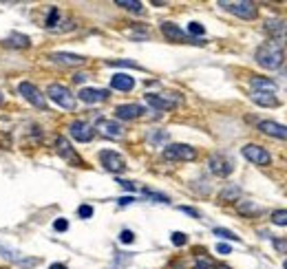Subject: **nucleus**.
<instances>
[{
  "label": "nucleus",
  "instance_id": "1",
  "mask_svg": "<svg viewBox=\"0 0 287 269\" xmlns=\"http://www.w3.org/2000/svg\"><path fill=\"white\" fill-rule=\"evenodd\" d=\"M254 58H256V62L263 66V69H280L285 62V51H283V44L278 42H265L261 47L256 49V53H254Z\"/></svg>",
  "mask_w": 287,
  "mask_h": 269
},
{
  "label": "nucleus",
  "instance_id": "2",
  "mask_svg": "<svg viewBox=\"0 0 287 269\" xmlns=\"http://www.w3.org/2000/svg\"><path fill=\"white\" fill-rule=\"evenodd\" d=\"M219 7H223L232 16L243 18V20H254L258 16V7L254 3H250V0H221Z\"/></svg>",
  "mask_w": 287,
  "mask_h": 269
},
{
  "label": "nucleus",
  "instance_id": "3",
  "mask_svg": "<svg viewBox=\"0 0 287 269\" xmlns=\"http://www.w3.org/2000/svg\"><path fill=\"white\" fill-rule=\"evenodd\" d=\"M47 95H49L51 102L62 106L64 110H73L75 108V95L71 93L66 86H62V84H51V86L47 88Z\"/></svg>",
  "mask_w": 287,
  "mask_h": 269
},
{
  "label": "nucleus",
  "instance_id": "4",
  "mask_svg": "<svg viewBox=\"0 0 287 269\" xmlns=\"http://www.w3.org/2000/svg\"><path fill=\"white\" fill-rule=\"evenodd\" d=\"M162 33L166 38H168L170 42H184V44H206V40H201V38H190L184 29H179V27L175 25V22H164L162 25Z\"/></svg>",
  "mask_w": 287,
  "mask_h": 269
},
{
  "label": "nucleus",
  "instance_id": "5",
  "mask_svg": "<svg viewBox=\"0 0 287 269\" xmlns=\"http://www.w3.org/2000/svg\"><path fill=\"white\" fill-rule=\"evenodd\" d=\"M197 157V150L188 144H170L164 148V159L168 161H192Z\"/></svg>",
  "mask_w": 287,
  "mask_h": 269
},
{
  "label": "nucleus",
  "instance_id": "6",
  "mask_svg": "<svg viewBox=\"0 0 287 269\" xmlns=\"http://www.w3.org/2000/svg\"><path fill=\"white\" fill-rule=\"evenodd\" d=\"M241 153L254 166H269V164H272V157H269V153L263 148V146L247 144V146H243V148H241Z\"/></svg>",
  "mask_w": 287,
  "mask_h": 269
},
{
  "label": "nucleus",
  "instance_id": "7",
  "mask_svg": "<svg viewBox=\"0 0 287 269\" xmlns=\"http://www.w3.org/2000/svg\"><path fill=\"white\" fill-rule=\"evenodd\" d=\"M18 91H20V95L27 99L29 104H33L36 108H40V110H47V97L38 91L36 86H33L31 82H20L18 84Z\"/></svg>",
  "mask_w": 287,
  "mask_h": 269
},
{
  "label": "nucleus",
  "instance_id": "8",
  "mask_svg": "<svg viewBox=\"0 0 287 269\" xmlns=\"http://www.w3.org/2000/svg\"><path fill=\"white\" fill-rule=\"evenodd\" d=\"M208 170L217 177H230L234 172V164L225 155H212L208 159Z\"/></svg>",
  "mask_w": 287,
  "mask_h": 269
},
{
  "label": "nucleus",
  "instance_id": "9",
  "mask_svg": "<svg viewBox=\"0 0 287 269\" xmlns=\"http://www.w3.org/2000/svg\"><path fill=\"white\" fill-rule=\"evenodd\" d=\"M99 161H102V166L106 168L108 172H115V175H119V172L126 170L124 157L119 153H115V150H102V153H99Z\"/></svg>",
  "mask_w": 287,
  "mask_h": 269
},
{
  "label": "nucleus",
  "instance_id": "10",
  "mask_svg": "<svg viewBox=\"0 0 287 269\" xmlns=\"http://www.w3.org/2000/svg\"><path fill=\"white\" fill-rule=\"evenodd\" d=\"M55 148H58V155L62 157L64 161H69L71 166H75V168H82L84 166V161H82V157L73 150V146L69 144V139H64V137H58L55 139Z\"/></svg>",
  "mask_w": 287,
  "mask_h": 269
},
{
  "label": "nucleus",
  "instance_id": "11",
  "mask_svg": "<svg viewBox=\"0 0 287 269\" xmlns=\"http://www.w3.org/2000/svg\"><path fill=\"white\" fill-rule=\"evenodd\" d=\"M146 102L157 110H173L177 104H181V97H177L175 93H168V95H155V93H148L146 95Z\"/></svg>",
  "mask_w": 287,
  "mask_h": 269
},
{
  "label": "nucleus",
  "instance_id": "12",
  "mask_svg": "<svg viewBox=\"0 0 287 269\" xmlns=\"http://www.w3.org/2000/svg\"><path fill=\"white\" fill-rule=\"evenodd\" d=\"M265 31L272 38V42H287V22L285 20H267L265 22Z\"/></svg>",
  "mask_w": 287,
  "mask_h": 269
},
{
  "label": "nucleus",
  "instance_id": "13",
  "mask_svg": "<svg viewBox=\"0 0 287 269\" xmlns=\"http://www.w3.org/2000/svg\"><path fill=\"white\" fill-rule=\"evenodd\" d=\"M69 132H71V137L75 139V142H80V144H88L93 139V128L86 124V121H73V124L69 126Z\"/></svg>",
  "mask_w": 287,
  "mask_h": 269
},
{
  "label": "nucleus",
  "instance_id": "14",
  "mask_svg": "<svg viewBox=\"0 0 287 269\" xmlns=\"http://www.w3.org/2000/svg\"><path fill=\"white\" fill-rule=\"evenodd\" d=\"M97 130L102 132L106 139H121L124 137V128L113 119H99L97 121Z\"/></svg>",
  "mask_w": 287,
  "mask_h": 269
},
{
  "label": "nucleus",
  "instance_id": "15",
  "mask_svg": "<svg viewBox=\"0 0 287 269\" xmlns=\"http://www.w3.org/2000/svg\"><path fill=\"white\" fill-rule=\"evenodd\" d=\"M258 130L265 132V134H269V137H274V139H287V126L278 124V121L265 119V121L258 124Z\"/></svg>",
  "mask_w": 287,
  "mask_h": 269
},
{
  "label": "nucleus",
  "instance_id": "16",
  "mask_svg": "<svg viewBox=\"0 0 287 269\" xmlns=\"http://www.w3.org/2000/svg\"><path fill=\"white\" fill-rule=\"evenodd\" d=\"M49 58L53 60V62H58V64H62V66H82L86 62L82 55H75V53H66V51H55L51 53Z\"/></svg>",
  "mask_w": 287,
  "mask_h": 269
},
{
  "label": "nucleus",
  "instance_id": "17",
  "mask_svg": "<svg viewBox=\"0 0 287 269\" xmlns=\"http://www.w3.org/2000/svg\"><path fill=\"white\" fill-rule=\"evenodd\" d=\"M144 113V108L139 104H121L115 108V117L117 119H124V121H128V119H137Z\"/></svg>",
  "mask_w": 287,
  "mask_h": 269
},
{
  "label": "nucleus",
  "instance_id": "18",
  "mask_svg": "<svg viewBox=\"0 0 287 269\" xmlns=\"http://www.w3.org/2000/svg\"><path fill=\"white\" fill-rule=\"evenodd\" d=\"M250 99L254 104H258V106H263V108H278L280 102H278V97L272 93H258V91H252L250 93Z\"/></svg>",
  "mask_w": 287,
  "mask_h": 269
},
{
  "label": "nucleus",
  "instance_id": "19",
  "mask_svg": "<svg viewBox=\"0 0 287 269\" xmlns=\"http://www.w3.org/2000/svg\"><path fill=\"white\" fill-rule=\"evenodd\" d=\"M106 97H108V91H104V88H82L80 91V99L86 104L104 102Z\"/></svg>",
  "mask_w": 287,
  "mask_h": 269
},
{
  "label": "nucleus",
  "instance_id": "20",
  "mask_svg": "<svg viewBox=\"0 0 287 269\" xmlns=\"http://www.w3.org/2000/svg\"><path fill=\"white\" fill-rule=\"evenodd\" d=\"M110 86H113L115 91H132V88H135V80H132L130 75H126V73H115V75L110 77Z\"/></svg>",
  "mask_w": 287,
  "mask_h": 269
},
{
  "label": "nucleus",
  "instance_id": "21",
  "mask_svg": "<svg viewBox=\"0 0 287 269\" xmlns=\"http://www.w3.org/2000/svg\"><path fill=\"white\" fill-rule=\"evenodd\" d=\"M250 84L254 91H258V93H272V95L276 93V82L267 80V77H252Z\"/></svg>",
  "mask_w": 287,
  "mask_h": 269
},
{
  "label": "nucleus",
  "instance_id": "22",
  "mask_svg": "<svg viewBox=\"0 0 287 269\" xmlns=\"http://www.w3.org/2000/svg\"><path fill=\"white\" fill-rule=\"evenodd\" d=\"M7 47H14V49H27L31 44V40L27 36H22V33H11V36L5 40Z\"/></svg>",
  "mask_w": 287,
  "mask_h": 269
},
{
  "label": "nucleus",
  "instance_id": "23",
  "mask_svg": "<svg viewBox=\"0 0 287 269\" xmlns=\"http://www.w3.org/2000/svg\"><path fill=\"white\" fill-rule=\"evenodd\" d=\"M236 207H239V212L241 214H245V216H254V214H261L263 212V207L252 203V201H239V205Z\"/></svg>",
  "mask_w": 287,
  "mask_h": 269
},
{
  "label": "nucleus",
  "instance_id": "24",
  "mask_svg": "<svg viewBox=\"0 0 287 269\" xmlns=\"http://www.w3.org/2000/svg\"><path fill=\"white\" fill-rule=\"evenodd\" d=\"M219 201H223V203H228V201H241V190L239 188H225L223 192L219 194Z\"/></svg>",
  "mask_w": 287,
  "mask_h": 269
},
{
  "label": "nucleus",
  "instance_id": "25",
  "mask_svg": "<svg viewBox=\"0 0 287 269\" xmlns=\"http://www.w3.org/2000/svg\"><path fill=\"white\" fill-rule=\"evenodd\" d=\"M130 258H132L130 254L119 251V254H115V260H113V267H110V269H126V265L130 262Z\"/></svg>",
  "mask_w": 287,
  "mask_h": 269
},
{
  "label": "nucleus",
  "instance_id": "26",
  "mask_svg": "<svg viewBox=\"0 0 287 269\" xmlns=\"http://www.w3.org/2000/svg\"><path fill=\"white\" fill-rule=\"evenodd\" d=\"M117 7H121V9H128V11H135V14H139L141 11V3L139 0H117Z\"/></svg>",
  "mask_w": 287,
  "mask_h": 269
},
{
  "label": "nucleus",
  "instance_id": "27",
  "mask_svg": "<svg viewBox=\"0 0 287 269\" xmlns=\"http://www.w3.org/2000/svg\"><path fill=\"white\" fill-rule=\"evenodd\" d=\"M272 223H274V225L285 227L287 225V210H276L272 214Z\"/></svg>",
  "mask_w": 287,
  "mask_h": 269
},
{
  "label": "nucleus",
  "instance_id": "28",
  "mask_svg": "<svg viewBox=\"0 0 287 269\" xmlns=\"http://www.w3.org/2000/svg\"><path fill=\"white\" fill-rule=\"evenodd\" d=\"M58 20H60V9L58 7H51V11H49V18H47V22H44V27L53 29V27L58 25Z\"/></svg>",
  "mask_w": 287,
  "mask_h": 269
},
{
  "label": "nucleus",
  "instance_id": "29",
  "mask_svg": "<svg viewBox=\"0 0 287 269\" xmlns=\"http://www.w3.org/2000/svg\"><path fill=\"white\" fill-rule=\"evenodd\" d=\"M214 236H219V238H228V240H234V243H236V240H241L234 232H230V229H225V227H217V229H214Z\"/></svg>",
  "mask_w": 287,
  "mask_h": 269
},
{
  "label": "nucleus",
  "instance_id": "30",
  "mask_svg": "<svg viewBox=\"0 0 287 269\" xmlns=\"http://www.w3.org/2000/svg\"><path fill=\"white\" fill-rule=\"evenodd\" d=\"M206 29H203V25H199V22H190L188 25V36L190 38H197V36H203Z\"/></svg>",
  "mask_w": 287,
  "mask_h": 269
},
{
  "label": "nucleus",
  "instance_id": "31",
  "mask_svg": "<svg viewBox=\"0 0 287 269\" xmlns=\"http://www.w3.org/2000/svg\"><path fill=\"white\" fill-rule=\"evenodd\" d=\"M108 66H126V69H139V64L132 60H110Z\"/></svg>",
  "mask_w": 287,
  "mask_h": 269
},
{
  "label": "nucleus",
  "instance_id": "32",
  "mask_svg": "<svg viewBox=\"0 0 287 269\" xmlns=\"http://www.w3.org/2000/svg\"><path fill=\"white\" fill-rule=\"evenodd\" d=\"M144 194H146L148 199L157 201V203H170V199L166 197V194H159V192H151V190H144Z\"/></svg>",
  "mask_w": 287,
  "mask_h": 269
},
{
  "label": "nucleus",
  "instance_id": "33",
  "mask_svg": "<svg viewBox=\"0 0 287 269\" xmlns=\"http://www.w3.org/2000/svg\"><path fill=\"white\" fill-rule=\"evenodd\" d=\"M195 269H214V262L210 258H203V256H199L195 260Z\"/></svg>",
  "mask_w": 287,
  "mask_h": 269
},
{
  "label": "nucleus",
  "instance_id": "34",
  "mask_svg": "<svg viewBox=\"0 0 287 269\" xmlns=\"http://www.w3.org/2000/svg\"><path fill=\"white\" fill-rule=\"evenodd\" d=\"M170 238H173V245H177V247H181V245L188 243V236L184 232H173V236H170Z\"/></svg>",
  "mask_w": 287,
  "mask_h": 269
},
{
  "label": "nucleus",
  "instance_id": "35",
  "mask_svg": "<svg viewBox=\"0 0 287 269\" xmlns=\"http://www.w3.org/2000/svg\"><path fill=\"white\" fill-rule=\"evenodd\" d=\"M272 245H274V249L278 251V254H287V240L285 238H274Z\"/></svg>",
  "mask_w": 287,
  "mask_h": 269
},
{
  "label": "nucleus",
  "instance_id": "36",
  "mask_svg": "<svg viewBox=\"0 0 287 269\" xmlns=\"http://www.w3.org/2000/svg\"><path fill=\"white\" fill-rule=\"evenodd\" d=\"M77 216L80 218H91L93 216V207L91 205H80L77 207Z\"/></svg>",
  "mask_w": 287,
  "mask_h": 269
},
{
  "label": "nucleus",
  "instance_id": "37",
  "mask_svg": "<svg viewBox=\"0 0 287 269\" xmlns=\"http://www.w3.org/2000/svg\"><path fill=\"white\" fill-rule=\"evenodd\" d=\"M38 262H40L38 258H20L18 262H16V265H20V267H27V269H29V267H36Z\"/></svg>",
  "mask_w": 287,
  "mask_h": 269
},
{
  "label": "nucleus",
  "instance_id": "38",
  "mask_svg": "<svg viewBox=\"0 0 287 269\" xmlns=\"http://www.w3.org/2000/svg\"><path fill=\"white\" fill-rule=\"evenodd\" d=\"M119 240L121 243H132V240H135V234H132L130 229H124V232L119 234Z\"/></svg>",
  "mask_w": 287,
  "mask_h": 269
},
{
  "label": "nucleus",
  "instance_id": "39",
  "mask_svg": "<svg viewBox=\"0 0 287 269\" xmlns=\"http://www.w3.org/2000/svg\"><path fill=\"white\" fill-rule=\"evenodd\" d=\"M53 227L58 229V232H66V229H69V221H66V218H58V221L53 223Z\"/></svg>",
  "mask_w": 287,
  "mask_h": 269
},
{
  "label": "nucleus",
  "instance_id": "40",
  "mask_svg": "<svg viewBox=\"0 0 287 269\" xmlns=\"http://www.w3.org/2000/svg\"><path fill=\"white\" fill-rule=\"evenodd\" d=\"M168 139V134L166 132H155V134H151V142L153 144H162V142H166Z\"/></svg>",
  "mask_w": 287,
  "mask_h": 269
},
{
  "label": "nucleus",
  "instance_id": "41",
  "mask_svg": "<svg viewBox=\"0 0 287 269\" xmlns=\"http://www.w3.org/2000/svg\"><path fill=\"white\" fill-rule=\"evenodd\" d=\"M117 183H119V186L124 188V190H128V192H135V190H137V188H135V183H132V181H121V179H119Z\"/></svg>",
  "mask_w": 287,
  "mask_h": 269
},
{
  "label": "nucleus",
  "instance_id": "42",
  "mask_svg": "<svg viewBox=\"0 0 287 269\" xmlns=\"http://www.w3.org/2000/svg\"><path fill=\"white\" fill-rule=\"evenodd\" d=\"M179 210H181V212H186V214H190L192 218H199V212L195 210V207H186V205H181Z\"/></svg>",
  "mask_w": 287,
  "mask_h": 269
},
{
  "label": "nucleus",
  "instance_id": "43",
  "mask_svg": "<svg viewBox=\"0 0 287 269\" xmlns=\"http://www.w3.org/2000/svg\"><path fill=\"white\" fill-rule=\"evenodd\" d=\"M217 251H219V254H232L230 245H225V243H219V245H217Z\"/></svg>",
  "mask_w": 287,
  "mask_h": 269
},
{
  "label": "nucleus",
  "instance_id": "44",
  "mask_svg": "<svg viewBox=\"0 0 287 269\" xmlns=\"http://www.w3.org/2000/svg\"><path fill=\"white\" fill-rule=\"evenodd\" d=\"M84 80H88L86 73H77V75H73V82H75V84H82Z\"/></svg>",
  "mask_w": 287,
  "mask_h": 269
},
{
  "label": "nucleus",
  "instance_id": "45",
  "mask_svg": "<svg viewBox=\"0 0 287 269\" xmlns=\"http://www.w3.org/2000/svg\"><path fill=\"white\" fill-rule=\"evenodd\" d=\"M132 201H135L132 197H121L119 199V205H128V203H132Z\"/></svg>",
  "mask_w": 287,
  "mask_h": 269
},
{
  "label": "nucleus",
  "instance_id": "46",
  "mask_svg": "<svg viewBox=\"0 0 287 269\" xmlns=\"http://www.w3.org/2000/svg\"><path fill=\"white\" fill-rule=\"evenodd\" d=\"M49 269H69V267H66V265H62V262H53V265L49 267Z\"/></svg>",
  "mask_w": 287,
  "mask_h": 269
},
{
  "label": "nucleus",
  "instance_id": "47",
  "mask_svg": "<svg viewBox=\"0 0 287 269\" xmlns=\"http://www.w3.org/2000/svg\"><path fill=\"white\" fill-rule=\"evenodd\" d=\"M214 269H230L228 265H214Z\"/></svg>",
  "mask_w": 287,
  "mask_h": 269
},
{
  "label": "nucleus",
  "instance_id": "48",
  "mask_svg": "<svg viewBox=\"0 0 287 269\" xmlns=\"http://www.w3.org/2000/svg\"><path fill=\"white\" fill-rule=\"evenodd\" d=\"M3 102H5V95H3V93H0V104H3Z\"/></svg>",
  "mask_w": 287,
  "mask_h": 269
},
{
  "label": "nucleus",
  "instance_id": "49",
  "mask_svg": "<svg viewBox=\"0 0 287 269\" xmlns=\"http://www.w3.org/2000/svg\"><path fill=\"white\" fill-rule=\"evenodd\" d=\"M283 267H285V269H287V260H285V265H283Z\"/></svg>",
  "mask_w": 287,
  "mask_h": 269
}]
</instances>
